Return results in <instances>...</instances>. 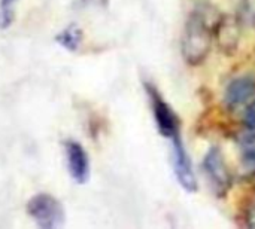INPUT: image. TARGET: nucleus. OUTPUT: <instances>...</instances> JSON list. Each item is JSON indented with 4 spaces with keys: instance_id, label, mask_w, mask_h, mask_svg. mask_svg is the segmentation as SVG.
<instances>
[{
    "instance_id": "nucleus-1",
    "label": "nucleus",
    "mask_w": 255,
    "mask_h": 229,
    "mask_svg": "<svg viewBox=\"0 0 255 229\" xmlns=\"http://www.w3.org/2000/svg\"><path fill=\"white\" fill-rule=\"evenodd\" d=\"M211 49V31L202 15H191L185 24L182 37V54L191 66L200 64Z\"/></svg>"
},
{
    "instance_id": "nucleus-2",
    "label": "nucleus",
    "mask_w": 255,
    "mask_h": 229,
    "mask_svg": "<svg viewBox=\"0 0 255 229\" xmlns=\"http://www.w3.org/2000/svg\"><path fill=\"white\" fill-rule=\"evenodd\" d=\"M27 213L43 229H54L64 224V210L61 204L49 194H37L27 204Z\"/></svg>"
},
{
    "instance_id": "nucleus-3",
    "label": "nucleus",
    "mask_w": 255,
    "mask_h": 229,
    "mask_svg": "<svg viewBox=\"0 0 255 229\" xmlns=\"http://www.w3.org/2000/svg\"><path fill=\"white\" fill-rule=\"evenodd\" d=\"M203 170L214 191L218 195H224L232 188V183H233L232 173L218 148H212L206 153L205 161H203Z\"/></svg>"
},
{
    "instance_id": "nucleus-4",
    "label": "nucleus",
    "mask_w": 255,
    "mask_h": 229,
    "mask_svg": "<svg viewBox=\"0 0 255 229\" xmlns=\"http://www.w3.org/2000/svg\"><path fill=\"white\" fill-rule=\"evenodd\" d=\"M146 91H148V95L151 98L152 112H154L155 122H157L160 133L164 137L173 139L175 136L179 134V124H178L176 115L173 113L170 106L163 100L160 92L152 85H146Z\"/></svg>"
},
{
    "instance_id": "nucleus-5",
    "label": "nucleus",
    "mask_w": 255,
    "mask_h": 229,
    "mask_svg": "<svg viewBox=\"0 0 255 229\" xmlns=\"http://www.w3.org/2000/svg\"><path fill=\"white\" fill-rule=\"evenodd\" d=\"M172 140V152H173V167L176 177L184 189L188 192H194L197 189V180L193 171V165L190 156L185 151V146L181 140V136H175Z\"/></svg>"
},
{
    "instance_id": "nucleus-6",
    "label": "nucleus",
    "mask_w": 255,
    "mask_h": 229,
    "mask_svg": "<svg viewBox=\"0 0 255 229\" xmlns=\"http://www.w3.org/2000/svg\"><path fill=\"white\" fill-rule=\"evenodd\" d=\"M66 161L72 179L76 183H85L90 177V159L87 151L73 140L66 143Z\"/></svg>"
},
{
    "instance_id": "nucleus-7",
    "label": "nucleus",
    "mask_w": 255,
    "mask_h": 229,
    "mask_svg": "<svg viewBox=\"0 0 255 229\" xmlns=\"http://www.w3.org/2000/svg\"><path fill=\"white\" fill-rule=\"evenodd\" d=\"M255 92V80L253 77H238L230 82L226 91V101L230 107H236L248 101Z\"/></svg>"
},
{
    "instance_id": "nucleus-8",
    "label": "nucleus",
    "mask_w": 255,
    "mask_h": 229,
    "mask_svg": "<svg viewBox=\"0 0 255 229\" xmlns=\"http://www.w3.org/2000/svg\"><path fill=\"white\" fill-rule=\"evenodd\" d=\"M241 153H242V161L244 165L255 171V130L251 133L245 134L241 140Z\"/></svg>"
},
{
    "instance_id": "nucleus-9",
    "label": "nucleus",
    "mask_w": 255,
    "mask_h": 229,
    "mask_svg": "<svg viewBox=\"0 0 255 229\" xmlns=\"http://www.w3.org/2000/svg\"><path fill=\"white\" fill-rule=\"evenodd\" d=\"M81 39H82V34H81V30L76 28L75 25H70L67 27L66 30H63L57 40L61 46H64L66 49L69 51H75L79 48V43H81Z\"/></svg>"
},
{
    "instance_id": "nucleus-10",
    "label": "nucleus",
    "mask_w": 255,
    "mask_h": 229,
    "mask_svg": "<svg viewBox=\"0 0 255 229\" xmlns=\"http://www.w3.org/2000/svg\"><path fill=\"white\" fill-rule=\"evenodd\" d=\"M16 0H0V28H7L13 19V4Z\"/></svg>"
},
{
    "instance_id": "nucleus-11",
    "label": "nucleus",
    "mask_w": 255,
    "mask_h": 229,
    "mask_svg": "<svg viewBox=\"0 0 255 229\" xmlns=\"http://www.w3.org/2000/svg\"><path fill=\"white\" fill-rule=\"evenodd\" d=\"M244 119H245V124H247L251 130H255V101H253V103L250 104V107L247 109Z\"/></svg>"
},
{
    "instance_id": "nucleus-12",
    "label": "nucleus",
    "mask_w": 255,
    "mask_h": 229,
    "mask_svg": "<svg viewBox=\"0 0 255 229\" xmlns=\"http://www.w3.org/2000/svg\"><path fill=\"white\" fill-rule=\"evenodd\" d=\"M247 225L250 228L255 229V206L248 209V212H247Z\"/></svg>"
}]
</instances>
